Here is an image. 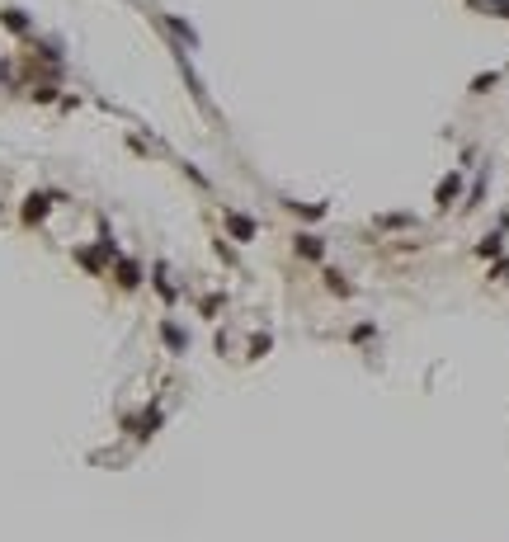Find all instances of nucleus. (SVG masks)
Masks as SVG:
<instances>
[{
	"mask_svg": "<svg viewBox=\"0 0 509 542\" xmlns=\"http://www.w3.org/2000/svg\"><path fill=\"white\" fill-rule=\"evenodd\" d=\"M52 198H57V194H43V189H38V194H29V198H24V208H19V222H24V227H43V217L52 213Z\"/></svg>",
	"mask_w": 509,
	"mask_h": 542,
	"instance_id": "nucleus-1",
	"label": "nucleus"
},
{
	"mask_svg": "<svg viewBox=\"0 0 509 542\" xmlns=\"http://www.w3.org/2000/svg\"><path fill=\"white\" fill-rule=\"evenodd\" d=\"M222 222H226V236H231V241H240V246H250L254 236H259V222H254L250 213H226Z\"/></svg>",
	"mask_w": 509,
	"mask_h": 542,
	"instance_id": "nucleus-2",
	"label": "nucleus"
},
{
	"mask_svg": "<svg viewBox=\"0 0 509 542\" xmlns=\"http://www.w3.org/2000/svg\"><path fill=\"white\" fill-rule=\"evenodd\" d=\"M113 283H118L123 293H137V288H142V264L118 255V260H113Z\"/></svg>",
	"mask_w": 509,
	"mask_h": 542,
	"instance_id": "nucleus-3",
	"label": "nucleus"
},
{
	"mask_svg": "<svg viewBox=\"0 0 509 542\" xmlns=\"http://www.w3.org/2000/svg\"><path fill=\"white\" fill-rule=\"evenodd\" d=\"M292 250L302 255V260H326V241L316 232H297L292 236Z\"/></svg>",
	"mask_w": 509,
	"mask_h": 542,
	"instance_id": "nucleus-4",
	"label": "nucleus"
},
{
	"mask_svg": "<svg viewBox=\"0 0 509 542\" xmlns=\"http://www.w3.org/2000/svg\"><path fill=\"white\" fill-rule=\"evenodd\" d=\"M160 340L170 344L175 354H184V349H189V335H184V330H179L175 321H160Z\"/></svg>",
	"mask_w": 509,
	"mask_h": 542,
	"instance_id": "nucleus-5",
	"label": "nucleus"
},
{
	"mask_svg": "<svg viewBox=\"0 0 509 542\" xmlns=\"http://www.w3.org/2000/svg\"><path fill=\"white\" fill-rule=\"evenodd\" d=\"M0 24H5L10 33H29V29H33L29 15H24V10H15V5H5V10H0Z\"/></svg>",
	"mask_w": 509,
	"mask_h": 542,
	"instance_id": "nucleus-6",
	"label": "nucleus"
},
{
	"mask_svg": "<svg viewBox=\"0 0 509 542\" xmlns=\"http://www.w3.org/2000/svg\"><path fill=\"white\" fill-rule=\"evenodd\" d=\"M458 194H462V175H444V184H439V194H434V198H439V208H448Z\"/></svg>",
	"mask_w": 509,
	"mask_h": 542,
	"instance_id": "nucleus-7",
	"label": "nucleus"
},
{
	"mask_svg": "<svg viewBox=\"0 0 509 542\" xmlns=\"http://www.w3.org/2000/svg\"><path fill=\"white\" fill-rule=\"evenodd\" d=\"M326 283H330V293H335V297H349V293H354L349 283H344V274H340V269H326Z\"/></svg>",
	"mask_w": 509,
	"mask_h": 542,
	"instance_id": "nucleus-8",
	"label": "nucleus"
},
{
	"mask_svg": "<svg viewBox=\"0 0 509 542\" xmlns=\"http://www.w3.org/2000/svg\"><path fill=\"white\" fill-rule=\"evenodd\" d=\"M349 340H354V344H363V340H373V325H354V330H349Z\"/></svg>",
	"mask_w": 509,
	"mask_h": 542,
	"instance_id": "nucleus-9",
	"label": "nucleus"
},
{
	"mask_svg": "<svg viewBox=\"0 0 509 542\" xmlns=\"http://www.w3.org/2000/svg\"><path fill=\"white\" fill-rule=\"evenodd\" d=\"M477 250H481V255H500V236H486Z\"/></svg>",
	"mask_w": 509,
	"mask_h": 542,
	"instance_id": "nucleus-10",
	"label": "nucleus"
},
{
	"mask_svg": "<svg viewBox=\"0 0 509 542\" xmlns=\"http://www.w3.org/2000/svg\"><path fill=\"white\" fill-rule=\"evenodd\" d=\"M491 85H495V76H477V80H472V90H477V94H486Z\"/></svg>",
	"mask_w": 509,
	"mask_h": 542,
	"instance_id": "nucleus-11",
	"label": "nucleus"
},
{
	"mask_svg": "<svg viewBox=\"0 0 509 542\" xmlns=\"http://www.w3.org/2000/svg\"><path fill=\"white\" fill-rule=\"evenodd\" d=\"M486 10H495V15H505V19H509V0H486Z\"/></svg>",
	"mask_w": 509,
	"mask_h": 542,
	"instance_id": "nucleus-12",
	"label": "nucleus"
},
{
	"mask_svg": "<svg viewBox=\"0 0 509 542\" xmlns=\"http://www.w3.org/2000/svg\"><path fill=\"white\" fill-rule=\"evenodd\" d=\"M0 80H5V62H0Z\"/></svg>",
	"mask_w": 509,
	"mask_h": 542,
	"instance_id": "nucleus-13",
	"label": "nucleus"
}]
</instances>
